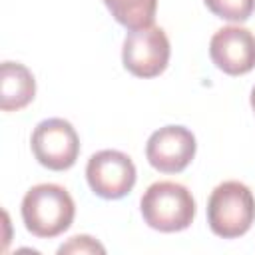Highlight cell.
<instances>
[{"label":"cell","instance_id":"cell-1","mask_svg":"<svg viewBox=\"0 0 255 255\" xmlns=\"http://www.w3.org/2000/svg\"><path fill=\"white\" fill-rule=\"evenodd\" d=\"M20 211L24 227L32 235L50 239L70 229L76 215V205L72 195L62 185L40 183L26 191Z\"/></svg>","mask_w":255,"mask_h":255},{"label":"cell","instance_id":"cell-2","mask_svg":"<svg viewBox=\"0 0 255 255\" xmlns=\"http://www.w3.org/2000/svg\"><path fill=\"white\" fill-rule=\"evenodd\" d=\"M143 221L161 233L183 231L193 223L195 199L191 191L175 181L151 183L139 201Z\"/></svg>","mask_w":255,"mask_h":255},{"label":"cell","instance_id":"cell-3","mask_svg":"<svg viewBox=\"0 0 255 255\" xmlns=\"http://www.w3.org/2000/svg\"><path fill=\"white\" fill-rule=\"evenodd\" d=\"M255 221V197L241 181L219 183L207 199L209 229L223 239L245 235Z\"/></svg>","mask_w":255,"mask_h":255},{"label":"cell","instance_id":"cell-4","mask_svg":"<svg viewBox=\"0 0 255 255\" xmlns=\"http://www.w3.org/2000/svg\"><path fill=\"white\" fill-rule=\"evenodd\" d=\"M169 54L171 48L165 30L151 24L128 32L122 48V62L135 78H155L167 68Z\"/></svg>","mask_w":255,"mask_h":255},{"label":"cell","instance_id":"cell-5","mask_svg":"<svg viewBox=\"0 0 255 255\" xmlns=\"http://www.w3.org/2000/svg\"><path fill=\"white\" fill-rule=\"evenodd\" d=\"M30 147L40 165L52 171H64L70 169L80 155V137L70 122L50 118L34 128Z\"/></svg>","mask_w":255,"mask_h":255},{"label":"cell","instance_id":"cell-6","mask_svg":"<svg viewBox=\"0 0 255 255\" xmlns=\"http://www.w3.org/2000/svg\"><path fill=\"white\" fill-rule=\"evenodd\" d=\"M135 165L129 155L118 149H102L88 159L86 179L102 199H120L135 185Z\"/></svg>","mask_w":255,"mask_h":255},{"label":"cell","instance_id":"cell-7","mask_svg":"<svg viewBox=\"0 0 255 255\" xmlns=\"http://www.w3.org/2000/svg\"><path fill=\"white\" fill-rule=\"evenodd\" d=\"M195 135L183 126H163L145 143L149 165L161 173H179L195 157Z\"/></svg>","mask_w":255,"mask_h":255},{"label":"cell","instance_id":"cell-8","mask_svg":"<svg viewBox=\"0 0 255 255\" xmlns=\"http://www.w3.org/2000/svg\"><path fill=\"white\" fill-rule=\"evenodd\" d=\"M211 62L229 76H243L255 68V36L241 26L219 28L209 42Z\"/></svg>","mask_w":255,"mask_h":255},{"label":"cell","instance_id":"cell-9","mask_svg":"<svg viewBox=\"0 0 255 255\" xmlns=\"http://www.w3.org/2000/svg\"><path fill=\"white\" fill-rule=\"evenodd\" d=\"M36 96V80L20 62H2L0 66V108L14 112L26 108Z\"/></svg>","mask_w":255,"mask_h":255},{"label":"cell","instance_id":"cell-10","mask_svg":"<svg viewBox=\"0 0 255 255\" xmlns=\"http://www.w3.org/2000/svg\"><path fill=\"white\" fill-rule=\"evenodd\" d=\"M118 24L137 30L153 24L157 0H104Z\"/></svg>","mask_w":255,"mask_h":255},{"label":"cell","instance_id":"cell-11","mask_svg":"<svg viewBox=\"0 0 255 255\" xmlns=\"http://www.w3.org/2000/svg\"><path fill=\"white\" fill-rule=\"evenodd\" d=\"M205 6L223 20L245 22L255 12V0H203Z\"/></svg>","mask_w":255,"mask_h":255},{"label":"cell","instance_id":"cell-12","mask_svg":"<svg viewBox=\"0 0 255 255\" xmlns=\"http://www.w3.org/2000/svg\"><path fill=\"white\" fill-rule=\"evenodd\" d=\"M58 253L60 255H64V253H106V249L90 235H76L68 243H64L58 249Z\"/></svg>","mask_w":255,"mask_h":255},{"label":"cell","instance_id":"cell-13","mask_svg":"<svg viewBox=\"0 0 255 255\" xmlns=\"http://www.w3.org/2000/svg\"><path fill=\"white\" fill-rule=\"evenodd\" d=\"M251 108H253V112H255V86H253V90H251Z\"/></svg>","mask_w":255,"mask_h":255}]
</instances>
